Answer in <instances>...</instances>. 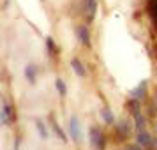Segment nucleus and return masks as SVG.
<instances>
[{"label": "nucleus", "instance_id": "obj_1", "mask_svg": "<svg viewBox=\"0 0 157 150\" xmlns=\"http://www.w3.org/2000/svg\"><path fill=\"white\" fill-rule=\"evenodd\" d=\"M113 131H115V138H117V141L125 143L129 138L132 136V133H136L132 117H131V118H129V117H122L120 120H117V124L113 125Z\"/></svg>", "mask_w": 157, "mask_h": 150}, {"label": "nucleus", "instance_id": "obj_18", "mask_svg": "<svg viewBox=\"0 0 157 150\" xmlns=\"http://www.w3.org/2000/svg\"><path fill=\"white\" fill-rule=\"evenodd\" d=\"M125 150H147V148H143L141 145H138V143H129V145H125Z\"/></svg>", "mask_w": 157, "mask_h": 150}, {"label": "nucleus", "instance_id": "obj_19", "mask_svg": "<svg viewBox=\"0 0 157 150\" xmlns=\"http://www.w3.org/2000/svg\"><path fill=\"white\" fill-rule=\"evenodd\" d=\"M154 127H155V133H157V120H155V124H154Z\"/></svg>", "mask_w": 157, "mask_h": 150}, {"label": "nucleus", "instance_id": "obj_13", "mask_svg": "<svg viewBox=\"0 0 157 150\" xmlns=\"http://www.w3.org/2000/svg\"><path fill=\"white\" fill-rule=\"evenodd\" d=\"M37 72H39V69H37L34 64H29L27 67H25V78L29 79L30 85H36V81H37Z\"/></svg>", "mask_w": 157, "mask_h": 150}, {"label": "nucleus", "instance_id": "obj_15", "mask_svg": "<svg viewBox=\"0 0 157 150\" xmlns=\"http://www.w3.org/2000/svg\"><path fill=\"white\" fill-rule=\"evenodd\" d=\"M36 129L37 133H39V136H41V140H50V131H48V127H46V124H44L41 118H37L36 120Z\"/></svg>", "mask_w": 157, "mask_h": 150}, {"label": "nucleus", "instance_id": "obj_7", "mask_svg": "<svg viewBox=\"0 0 157 150\" xmlns=\"http://www.w3.org/2000/svg\"><path fill=\"white\" fill-rule=\"evenodd\" d=\"M131 97H132V99H138V101L148 99V79H141V81L131 90Z\"/></svg>", "mask_w": 157, "mask_h": 150}, {"label": "nucleus", "instance_id": "obj_3", "mask_svg": "<svg viewBox=\"0 0 157 150\" xmlns=\"http://www.w3.org/2000/svg\"><path fill=\"white\" fill-rule=\"evenodd\" d=\"M88 143H90V147H92V150H106V134L102 133V129L95 127V125H92V127L88 129Z\"/></svg>", "mask_w": 157, "mask_h": 150}, {"label": "nucleus", "instance_id": "obj_12", "mask_svg": "<svg viewBox=\"0 0 157 150\" xmlns=\"http://www.w3.org/2000/svg\"><path fill=\"white\" fill-rule=\"evenodd\" d=\"M44 46H46V53H48V57L50 58H55L58 55V48H57V43H55V39L51 36H48L44 39Z\"/></svg>", "mask_w": 157, "mask_h": 150}, {"label": "nucleus", "instance_id": "obj_14", "mask_svg": "<svg viewBox=\"0 0 157 150\" xmlns=\"http://www.w3.org/2000/svg\"><path fill=\"white\" fill-rule=\"evenodd\" d=\"M51 129H53V133L58 136V140H60L62 143H67V141H69V140H67V134H65L64 129H62V125H60V124H58L55 118H51Z\"/></svg>", "mask_w": 157, "mask_h": 150}, {"label": "nucleus", "instance_id": "obj_8", "mask_svg": "<svg viewBox=\"0 0 157 150\" xmlns=\"http://www.w3.org/2000/svg\"><path fill=\"white\" fill-rule=\"evenodd\" d=\"M71 69L74 71V74L78 76V78H85L86 74H88V71H86V67H85V64L79 60V58H71Z\"/></svg>", "mask_w": 157, "mask_h": 150}, {"label": "nucleus", "instance_id": "obj_5", "mask_svg": "<svg viewBox=\"0 0 157 150\" xmlns=\"http://www.w3.org/2000/svg\"><path fill=\"white\" fill-rule=\"evenodd\" d=\"M81 13L86 23L94 21L97 14V0H81Z\"/></svg>", "mask_w": 157, "mask_h": 150}, {"label": "nucleus", "instance_id": "obj_11", "mask_svg": "<svg viewBox=\"0 0 157 150\" xmlns=\"http://www.w3.org/2000/svg\"><path fill=\"white\" fill-rule=\"evenodd\" d=\"M132 120H134V129L136 131L147 129V115L143 113V110H140V111H136V113L132 115Z\"/></svg>", "mask_w": 157, "mask_h": 150}, {"label": "nucleus", "instance_id": "obj_6", "mask_svg": "<svg viewBox=\"0 0 157 150\" xmlns=\"http://www.w3.org/2000/svg\"><path fill=\"white\" fill-rule=\"evenodd\" d=\"M76 37H78V41L85 48H92V34H90V29H88V25L86 23H81L76 27Z\"/></svg>", "mask_w": 157, "mask_h": 150}, {"label": "nucleus", "instance_id": "obj_4", "mask_svg": "<svg viewBox=\"0 0 157 150\" xmlns=\"http://www.w3.org/2000/svg\"><path fill=\"white\" fill-rule=\"evenodd\" d=\"M67 134L76 145H81L83 140V131H81V122L76 115H71L69 120H67Z\"/></svg>", "mask_w": 157, "mask_h": 150}, {"label": "nucleus", "instance_id": "obj_10", "mask_svg": "<svg viewBox=\"0 0 157 150\" xmlns=\"http://www.w3.org/2000/svg\"><path fill=\"white\" fill-rule=\"evenodd\" d=\"M101 118H102V122H104L106 125H109V127H113L115 124H117V117H115V113L111 111V108H108V106H104L101 110Z\"/></svg>", "mask_w": 157, "mask_h": 150}, {"label": "nucleus", "instance_id": "obj_16", "mask_svg": "<svg viewBox=\"0 0 157 150\" xmlns=\"http://www.w3.org/2000/svg\"><path fill=\"white\" fill-rule=\"evenodd\" d=\"M147 110H148V115L150 117H155L157 115V92L154 97H150L148 102H147Z\"/></svg>", "mask_w": 157, "mask_h": 150}, {"label": "nucleus", "instance_id": "obj_2", "mask_svg": "<svg viewBox=\"0 0 157 150\" xmlns=\"http://www.w3.org/2000/svg\"><path fill=\"white\" fill-rule=\"evenodd\" d=\"M0 122L2 125H11L16 122V106L7 99V97H2V108H0Z\"/></svg>", "mask_w": 157, "mask_h": 150}, {"label": "nucleus", "instance_id": "obj_17", "mask_svg": "<svg viewBox=\"0 0 157 150\" xmlns=\"http://www.w3.org/2000/svg\"><path fill=\"white\" fill-rule=\"evenodd\" d=\"M55 88H57V92H58L60 97H65V95H67V87H65V81L62 78L55 79Z\"/></svg>", "mask_w": 157, "mask_h": 150}, {"label": "nucleus", "instance_id": "obj_9", "mask_svg": "<svg viewBox=\"0 0 157 150\" xmlns=\"http://www.w3.org/2000/svg\"><path fill=\"white\" fill-rule=\"evenodd\" d=\"M147 14L152 20L154 29L157 30V0H147Z\"/></svg>", "mask_w": 157, "mask_h": 150}]
</instances>
